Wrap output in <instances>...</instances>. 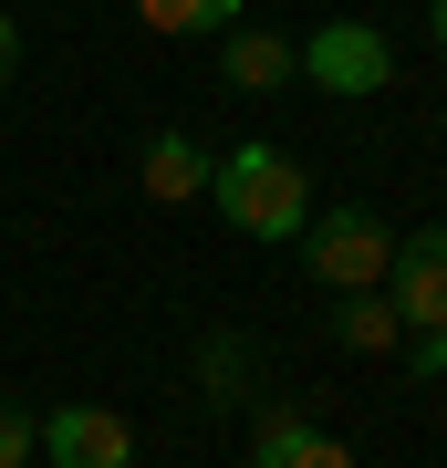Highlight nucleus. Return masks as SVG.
Instances as JSON below:
<instances>
[{
  "label": "nucleus",
  "mask_w": 447,
  "mask_h": 468,
  "mask_svg": "<svg viewBox=\"0 0 447 468\" xmlns=\"http://www.w3.org/2000/svg\"><path fill=\"white\" fill-rule=\"evenodd\" d=\"M208 208L229 218L239 239H302V218H313V177H302L292 146H229L208 156Z\"/></svg>",
  "instance_id": "nucleus-1"
},
{
  "label": "nucleus",
  "mask_w": 447,
  "mask_h": 468,
  "mask_svg": "<svg viewBox=\"0 0 447 468\" xmlns=\"http://www.w3.org/2000/svg\"><path fill=\"white\" fill-rule=\"evenodd\" d=\"M385 261H396V229L375 208H333V218H302V271L323 292H375Z\"/></svg>",
  "instance_id": "nucleus-2"
},
{
  "label": "nucleus",
  "mask_w": 447,
  "mask_h": 468,
  "mask_svg": "<svg viewBox=\"0 0 447 468\" xmlns=\"http://www.w3.org/2000/svg\"><path fill=\"white\" fill-rule=\"evenodd\" d=\"M292 52H302V73H313L323 94H344V104H365V94L396 84V42H385L375 21H323V32L292 42Z\"/></svg>",
  "instance_id": "nucleus-3"
},
{
  "label": "nucleus",
  "mask_w": 447,
  "mask_h": 468,
  "mask_svg": "<svg viewBox=\"0 0 447 468\" xmlns=\"http://www.w3.org/2000/svg\"><path fill=\"white\" fill-rule=\"evenodd\" d=\"M385 302H396V323L416 344H447V218L437 229L396 239V261H385Z\"/></svg>",
  "instance_id": "nucleus-4"
},
{
  "label": "nucleus",
  "mask_w": 447,
  "mask_h": 468,
  "mask_svg": "<svg viewBox=\"0 0 447 468\" xmlns=\"http://www.w3.org/2000/svg\"><path fill=\"white\" fill-rule=\"evenodd\" d=\"M32 448L52 468H135V427L115 417V406H52Z\"/></svg>",
  "instance_id": "nucleus-5"
},
{
  "label": "nucleus",
  "mask_w": 447,
  "mask_h": 468,
  "mask_svg": "<svg viewBox=\"0 0 447 468\" xmlns=\"http://www.w3.org/2000/svg\"><path fill=\"white\" fill-rule=\"evenodd\" d=\"M250 468H354V448H344L333 427L292 417V406H271V417H261V437H250Z\"/></svg>",
  "instance_id": "nucleus-6"
},
{
  "label": "nucleus",
  "mask_w": 447,
  "mask_h": 468,
  "mask_svg": "<svg viewBox=\"0 0 447 468\" xmlns=\"http://www.w3.org/2000/svg\"><path fill=\"white\" fill-rule=\"evenodd\" d=\"M292 73H302V52L282 32H229V52H218V84L229 94H282Z\"/></svg>",
  "instance_id": "nucleus-7"
},
{
  "label": "nucleus",
  "mask_w": 447,
  "mask_h": 468,
  "mask_svg": "<svg viewBox=\"0 0 447 468\" xmlns=\"http://www.w3.org/2000/svg\"><path fill=\"white\" fill-rule=\"evenodd\" d=\"M135 187H146L156 208H177V198H208V156L187 146V135H146V167H135Z\"/></svg>",
  "instance_id": "nucleus-8"
},
{
  "label": "nucleus",
  "mask_w": 447,
  "mask_h": 468,
  "mask_svg": "<svg viewBox=\"0 0 447 468\" xmlns=\"http://www.w3.org/2000/svg\"><path fill=\"white\" fill-rule=\"evenodd\" d=\"M146 32H239V0H135Z\"/></svg>",
  "instance_id": "nucleus-9"
},
{
  "label": "nucleus",
  "mask_w": 447,
  "mask_h": 468,
  "mask_svg": "<svg viewBox=\"0 0 447 468\" xmlns=\"http://www.w3.org/2000/svg\"><path fill=\"white\" fill-rule=\"evenodd\" d=\"M333 334H344V354H396V334H406V323H396V302H375V292H354V302H344V323H333Z\"/></svg>",
  "instance_id": "nucleus-10"
},
{
  "label": "nucleus",
  "mask_w": 447,
  "mask_h": 468,
  "mask_svg": "<svg viewBox=\"0 0 447 468\" xmlns=\"http://www.w3.org/2000/svg\"><path fill=\"white\" fill-rule=\"evenodd\" d=\"M250 365H261V354H250V344H208V396L229 406L239 385H250Z\"/></svg>",
  "instance_id": "nucleus-11"
},
{
  "label": "nucleus",
  "mask_w": 447,
  "mask_h": 468,
  "mask_svg": "<svg viewBox=\"0 0 447 468\" xmlns=\"http://www.w3.org/2000/svg\"><path fill=\"white\" fill-rule=\"evenodd\" d=\"M32 437H42V427L21 417V406H0V468H21V458H32Z\"/></svg>",
  "instance_id": "nucleus-12"
},
{
  "label": "nucleus",
  "mask_w": 447,
  "mask_h": 468,
  "mask_svg": "<svg viewBox=\"0 0 447 468\" xmlns=\"http://www.w3.org/2000/svg\"><path fill=\"white\" fill-rule=\"evenodd\" d=\"M11 63H21V32H11V11H0V84H11Z\"/></svg>",
  "instance_id": "nucleus-13"
},
{
  "label": "nucleus",
  "mask_w": 447,
  "mask_h": 468,
  "mask_svg": "<svg viewBox=\"0 0 447 468\" xmlns=\"http://www.w3.org/2000/svg\"><path fill=\"white\" fill-rule=\"evenodd\" d=\"M427 32H437V52H447V0H427Z\"/></svg>",
  "instance_id": "nucleus-14"
}]
</instances>
